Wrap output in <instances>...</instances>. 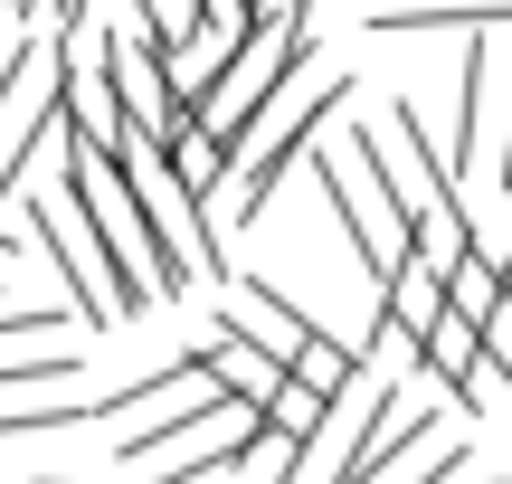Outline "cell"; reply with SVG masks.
Masks as SVG:
<instances>
[{"label":"cell","instance_id":"3957f363","mask_svg":"<svg viewBox=\"0 0 512 484\" xmlns=\"http://www.w3.org/2000/svg\"><path fill=\"white\" fill-rule=\"evenodd\" d=\"M10 209H29V238H38V257H48V285L76 304V323H86V333L124 323V285H114V257L95 247L86 209H76L67 190H29V181L10 190Z\"/></svg>","mask_w":512,"mask_h":484},{"label":"cell","instance_id":"52a82bcc","mask_svg":"<svg viewBox=\"0 0 512 484\" xmlns=\"http://www.w3.org/2000/svg\"><path fill=\"white\" fill-rule=\"evenodd\" d=\"M76 380H86V352H67V342H19V361H0V399L76 390Z\"/></svg>","mask_w":512,"mask_h":484},{"label":"cell","instance_id":"ba28073f","mask_svg":"<svg viewBox=\"0 0 512 484\" xmlns=\"http://www.w3.org/2000/svg\"><path fill=\"white\" fill-rule=\"evenodd\" d=\"M86 428V390H29L19 409H0V437H67Z\"/></svg>","mask_w":512,"mask_h":484},{"label":"cell","instance_id":"9c48e42d","mask_svg":"<svg viewBox=\"0 0 512 484\" xmlns=\"http://www.w3.org/2000/svg\"><path fill=\"white\" fill-rule=\"evenodd\" d=\"M133 10H143L162 38H181V29H190V0H133Z\"/></svg>","mask_w":512,"mask_h":484},{"label":"cell","instance_id":"30bf717a","mask_svg":"<svg viewBox=\"0 0 512 484\" xmlns=\"http://www.w3.org/2000/svg\"><path fill=\"white\" fill-rule=\"evenodd\" d=\"M38 10H57V38H67V29H86V0H38Z\"/></svg>","mask_w":512,"mask_h":484},{"label":"cell","instance_id":"277c9868","mask_svg":"<svg viewBox=\"0 0 512 484\" xmlns=\"http://www.w3.org/2000/svg\"><path fill=\"white\" fill-rule=\"evenodd\" d=\"M475 48H465V95H456V133H446V171L456 181H475V171H503L494 162V114H503V19L494 29H465Z\"/></svg>","mask_w":512,"mask_h":484},{"label":"cell","instance_id":"7a4b0ae2","mask_svg":"<svg viewBox=\"0 0 512 484\" xmlns=\"http://www.w3.org/2000/svg\"><path fill=\"white\" fill-rule=\"evenodd\" d=\"M57 190L86 209L95 247L114 257V285H124V323H133V314H152V304H162V247H152V228H143V209H133V190L105 171V152L67 143V152H57Z\"/></svg>","mask_w":512,"mask_h":484},{"label":"cell","instance_id":"6da1fadb","mask_svg":"<svg viewBox=\"0 0 512 484\" xmlns=\"http://www.w3.org/2000/svg\"><path fill=\"white\" fill-rule=\"evenodd\" d=\"M332 105H351V67L313 48L304 67H294L285 86L256 105V124L238 133V152H228V181L209 190V219H219V228H256V219H266V209H275V190H285V171L304 162L313 124H323Z\"/></svg>","mask_w":512,"mask_h":484},{"label":"cell","instance_id":"8992f818","mask_svg":"<svg viewBox=\"0 0 512 484\" xmlns=\"http://www.w3.org/2000/svg\"><path fill=\"white\" fill-rule=\"evenodd\" d=\"M209 390H228V399H247V409H266V390L285 380V361L275 352H256L247 333H228V323H209Z\"/></svg>","mask_w":512,"mask_h":484},{"label":"cell","instance_id":"5b68a950","mask_svg":"<svg viewBox=\"0 0 512 484\" xmlns=\"http://www.w3.org/2000/svg\"><path fill=\"white\" fill-rule=\"evenodd\" d=\"M512 0H380L370 38H446V29H494Z\"/></svg>","mask_w":512,"mask_h":484}]
</instances>
